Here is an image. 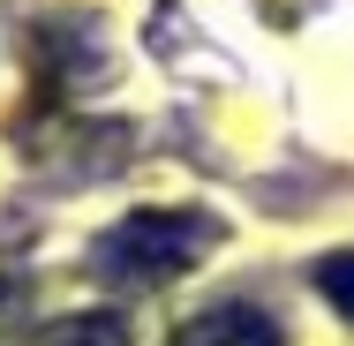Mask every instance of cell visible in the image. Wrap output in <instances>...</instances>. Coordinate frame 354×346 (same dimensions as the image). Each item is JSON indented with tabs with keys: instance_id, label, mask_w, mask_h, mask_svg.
I'll list each match as a JSON object with an SVG mask.
<instances>
[{
	"instance_id": "1",
	"label": "cell",
	"mask_w": 354,
	"mask_h": 346,
	"mask_svg": "<svg viewBox=\"0 0 354 346\" xmlns=\"http://www.w3.org/2000/svg\"><path fill=\"white\" fill-rule=\"evenodd\" d=\"M204 249H212V218H204V211H136L129 226H113V241L98 249V264L113 278L151 286V278L189 271Z\"/></svg>"
},
{
	"instance_id": "2",
	"label": "cell",
	"mask_w": 354,
	"mask_h": 346,
	"mask_svg": "<svg viewBox=\"0 0 354 346\" xmlns=\"http://www.w3.org/2000/svg\"><path fill=\"white\" fill-rule=\"evenodd\" d=\"M174 346H279V324L264 316V309H249V301H226V309H204V316H189Z\"/></svg>"
},
{
	"instance_id": "3",
	"label": "cell",
	"mask_w": 354,
	"mask_h": 346,
	"mask_svg": "<svg viewBox=\"0 0 354 346\" xmlns=\"http://www.w3.org/2000/svg\"><path fill=\"white\" fill-rule=\"evenodd\" d=\"M46 346H121V324H113V316H75V324H61Z\"/></svg>"
},
{
	"instance_id": "4",
	"label": "cell",
	"mask_w": 354,
	"mask_h": 346,
	"mask_svg": "<svg viewBox=\"0 0 354 346\" xmlns=\"http://www.w3.org/2000/svg\"><path fill=\"white\" fill-rule=\"evenodd\" d=\"M317 286H324V301H332V309L354 324V256H332V264L317 271Z\"/></svg>"
}]
</instances>
